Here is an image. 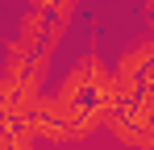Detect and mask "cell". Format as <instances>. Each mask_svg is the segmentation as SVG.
<instances>
[{"label":"cell","mask_w":154,"mask_h":150,"mask_svg":"<svg viewBox=\"0 0 154 150\" xmlns=\"http://www.w3.org/2000/svg\"><path fill=\"white\" fill-rule=\"evenodd\" d=\"M0 150H38L33 138L21 133V129H0Z\"/></svg>","instance_id":"obj_1"},{"label":"cell","mask_w":154,"mask_h":150,"mask_svg":"<svg viewBox=\"0 0 154 150\" xmlns=\"http://www.w3.org/2000/svg\"><path fill=\"white\" fill-rule=\"evenodd\" d=\"M146 13H150V17H154V0H146Z\"/></svg>","instance_id":"obj_2"}]
</instances>
